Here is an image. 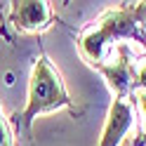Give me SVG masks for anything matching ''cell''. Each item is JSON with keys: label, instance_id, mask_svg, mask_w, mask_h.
<instances>
[{"label": "cell", "instance_id": "1", "mask_svg": "<svg viewBox=\"0 0 146 146\" xmlns=\"http://www.w3.org/2000/svg\"><path fill=\"white\" fill-rule=\"evenodd\" d=\"M59 108H68L71 118H80L83 108H78L76 102L71 99L66 85H64L61 73L54 68V64L40 47L38 59L33 61L31 76H29V94H26V106L24 111H14L7 123L12 127V134L19 137L24 144L33 141V123L42 113H54Z\"/></svg>", "mask_w": 146, "mask_h": 146}, {"label": "cell", "instance_id": "2", "mask_svg": "<svg viewBox=\"0 0 146 146\" xmlns=\"http://www.w3.org/2000/svg\"><path fill=\"white\" fill-rule=\"evenodd\" d=\"M118 42H139L146 52V31L137 24L134 3L108 7L90 21L78 35V52L92 68H97Z\"/></svg>", "mask_w": 146, "mask_h": 146}, {"label": "cell", "instance_id": "3", "mask_svg": "<svg viewBox=\"0 0 146 146\" xmlns=\"http://www.w3.org/2000/svg\"><path fill=\"white\" fill-rule=\"evenodd\" d=\"M57 21V12L50 0H14L10 3L7 26L14 33L40 35Z\"/></svg>", "mask_w": 146, "mask_h": 146}, {"label": "cell", "instance_id": "4", "mask_svg": "<svg viewBox=\"0 0 146 146\" xmlns=\"http://www.w3.org/2000/svg\"><path fill=\"white\" fill-rule=\"evenodd\" d=\"M134 123H137L134 102L132 99H125V97H113L97 146H120L123 139L130 134V130L134 127Z\"/></svg>", "mask_w": 146, "mask_h": 146}, {"label": "cell", "instance_id": "5", "mask_svg": "<svg viewBox=\"0 0 146 146\" xmlns=\"http://www.w3.org/2000/svg\"><path fill=\"white\" fill-rule=\"evenodd\" d=\"M0 146H17L12 127H10V123H7V118L3 115V108H0Z\"/></svg>", "mask_w": 146, "mask_h": 146}, {"label": "cell", "instance_id": "6", "mask_svg": "<svg viewBox=\"0 0 146 146\" xmlns=\"http://www.w3.org/2000/svg\"><path fill=\"white\" fill-rule=\"evenodd\" d=\"M134 17H137V24L146 31V0L141 3H134Z\"/></svg>", "mask_w": 146, "mask_h": 146}, {"label": "cell", "instance_id": "7", "mask_svg": "<svg viewBox=\"0 0 146 146\" xmlns=\"http://www.w3.org/2000/svg\"><path fill=\"white\" fill-rule=\"evenodd\" d=\"M5 5H10V3H0V17H3V12H5Z\"/></svg>", "mask_w": 146, "mask_h": 146}]
</instances>
